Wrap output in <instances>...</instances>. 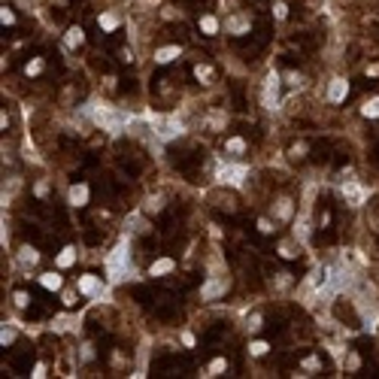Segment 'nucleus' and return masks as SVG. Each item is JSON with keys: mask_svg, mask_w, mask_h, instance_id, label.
I'll use <instances>...</instances> for the list:
<instances>
[{"mask_svg": "<svg viewBox=\"0 0 379 379\" xmlns=\"http://www.w3.org/2000/svg\"><path fill=\"white\" fill-rule=\"evenodd\" d=\"M64 303H67V306H73V303H76V294H73V292H67V294H64Z\"/></svg>", "mask_w": 379, "mask_h": 379, "instance_id": "nucleus-44", "label": "nucleus"}, {"mask_svg": "<svg viewBox=\"0 0 379 379\" xmlns=\"http://www.w3.org/2000/svg\"><path fill=\"white\" fill-rule=\"evenodd\" d=\"M292 282H294V279H292V273H276V276H273V285L279 288V292H285V288L292 285Z\"/></svg>", "mask_w": 379, "mask_h": 379, "instance_id": "nucleus-28", "label": "nucleus"}, {"mask_svg": "<svg viewBox=\"0 0 379 379\" xmlns=\"http://www.w3.org/2000/svg\"><path fill=\"white\" fill-rule=\"evenodd\" d=\"M201 30L206 37H215V33H219V19H215V15H201Z\"/></svg>", "mask_w": 379, "mask_h": 379, "instance_id": "nucleus-20", "label": "nucleus"}, {"mask_svg": "<svg viewBox=\"0 0 379 379\" xmlns=\"http://www.w3.org/2000/svg\"><path fill=\"white\" fill-rule=\"evenodd\" d=\"M273 19H276V22H285V19H288V6H285V3H276V6H273Z\"/></svg>", "mask_w": 379, "mask_h": 379, "instance_id": "nucleus-33", "label": "nucleus"}, {"mask_svg": "<svg viewBox=\"0 0 379 379\" xmlns=\"http://www.w3.org/2000/svg\"><path fill=\"white\" fill-rule=\"evenodd\" d=\"M343 197H346L349 206H361L370 197V191L361 185V182H355V179H346V182H343Z\"/></svg>", "mask_w": 379, "mask_h": 379, "instance_id": "nucleus-6", "label": "nucleus"}, {"mask_svg": "<svg viewBox=\"0 0 379 379\" xmlns=\"http://www.w3.org/2000/svg\"><path fill=\"white\" fill-rule=\"evenodd\" d=\"M12 340H15V328H3V331H0V343H3V346H12Z\"/></svg>", "mask_w": 379, "mask_h": 379, "instance_id": "nucleus-32", "label": "nucleus"}, {"mask_svg": "<svg viewBox=\"0 0 379 379\" xmlns=\"http://www.w3.org/2000/svg\"><path fill=\"white\" fill-rule=\"evenodd\" d=\"M258 231L261 233H273V222H270V219H258Z\"/></svg>", "mask_w": 379, "mask_h": 379, "instance_id": "nucleus-39", "label": "nucleus"}, {"mask_svg": "<svg viewBox=\"0 0 379 379\" xmlns=\"http://www.w3.org/2000/svg\"><path fill=\"white\" fill-rule=\"evenodd\" d=\"M73 264H76V249H73V246H64V249L58 252V258H55V267L67 270V267H73Z\"/></svg>", "mask_w": 379, "mask_h": 379, "instance_id": "nucleus-16", "label": "nucleus"}, {"mask_svg": "<svg viewBox=\"0 0 379 379\" xmlns=\"http://www.w3.org/2000/svg\"><path fill=\"white\" fill-rule=\"evenodd\" d=\"M33 191H37V197H46L49 194V182H37V188H33Z\"/></svg>", "mask_w": 379, "mask_h": 379, "instance_id": "nucleus-42", "label": "nucleus"}, {"mask_svg": "<svg viewBox=\"0 0 379 379\" xmlns=\"http://www.w3.org/2000/svg\"><path fill=\"white\" fill-rule=\"evenodd\" d=\"M367 76H379V64H370L367 67Z\"/></svg>", "mask_w": 379, "mask_h": 379, "instance_id": "nucleus-45", "label": "nucleus"}, {"mask_svg": "<svg viewBox=\"0 0 379 379\" xmlns=\"http://www.w3.org/2000/svg\"><path fill=\"white\" fill-rule=\"evenodd\" d=\"M82 113L91 118L97 128L110 131V134H121V131H124V124H131V116H124V113L113 110V106H106V103H97V100L85 103V110H82Z\"/></svg>", "mask_w": 379, "mask_h": 379, "instance_id": "nucleus-1", "label": "nucleus"}, {"mask_svg": "<svg viewBox=\"0 0 379 379\" xmlns=\"http://www.w3.org/2000/svg\"><path fill=\"white\" fill-rule=\"evenodd\" d=\"M88 185L85 182H76V185H70V194H67V201H70V206H76V209H82L85 204H88Z\"/></svg>", "mask_w": 379, "mask_h": 379, "instance_id": "nucleus-10", "label": "nucleus"}, {"mask_svg": "<svg viewBox=\"0 0 379 379\" xmlns=\"http://www.w3.org/2000/svg\"><path fill=\"white\" fill-rule=\"evenodd\" d=\"M279 88H282V76L276 73V70H270L267 79H264V88H261V106L264 110L273 113L279 106Z\"/></svg>", "mask_w": 379, "mask_h": 379, "instance_id": "nucleus-5", "label": "nucleus"}, {"mask_svg": "<svg viewBox=\"0 0 379 379\" xmlns=\"http://www.w3.org/2000/svg\"><path fill=\"white\" fill-rule=\"evenodd\" d=\"M358 364H361L358 355H349V358H346V370H358Z\"/></svg>", "mask_w": 379, "mask_h": 379, "instance_id": "nucleus-41", "label": "nucleus"}, {"mask_svg": "<svg viewBox=\"0 0 379 379\" xmlns=\"http://www.w3.org/2000/svg\"><path fill=\"white\" fill-rule=\"evenodd\" d=\"M279 255H282V258H288V261L297 258V246H294L292 240H282V243H279Z\"/></svg>", "mask_w": 379, "mask_h": 379, "instance_id": "nucleus-24", "label": "nucleus"}, {"mask_svg": "<svg viewBox=\"0 0 379 379\" xmlns=\"http://www.w3.org/2000/svg\"><path fill=\"white\" fill-rule=\"evenodd\" d=\"M194 76H197V79H204V82H206V79H212V67L197 64V67H194Z\"/></svg>", "mask_w": 379, "mask_h": 379, "instance_id": "nucleus-30", "label": "nucleus"}, {"mask_svg": "<svg viewBox=\"0 0 379 379\" xmlns=\"http://www.w3.org/2000/svg\"><path fill=\"white\" fill-rule=\"evenodd\" d=\"M100 28H103V30H116V28H118V15H116V12H103V15H100Z\"/></svg>", "mask_w": 379, "mask_h": 379, "instance_id": "nucleus-25", "label": "nucleus"}, {"mask_svg": "<svg viewBox=\"0 0 379 379\" xmlns=\"http://www.w3.org/2000/svg\"><path fill=\"white\" fill-rule=\"evenodd\" d=\"M30 376H33V379H43V376H46V364H37Z\"/></svg>", "mask_w": 379, "mask_h": 379, "instance_id": "nucleus-43", "label": "nucleus"}, {"mask_svg": "<svg viewBox=\"0 0 379 379\" xmlns=\"http://www.w3.org/2000/svg\"><path fill=\"white\" fill-rule=\"evenodd\" d=\"M285 82H288V85H294V88H297V85H300V82H303V76H300V73H294V70H292V73H285Z\"/></svg>", "mask_w": 379, "mask_h": 379, "instance_id": "nucleus-37", "label": "nucleus"}, {"mask_svg": "<svg viewBox=\"0 0 379 379\" xmlns=\"http://www.w3.org/2000/svg\"><path fill=\"white\" fill-rule=\"evenodd\" d=\"M76 292H79V294H85V297H100V294H103L100 276H94V273L79 276V279H76Z\"/></svg>", "mask_w": 379, "mask_h": 379, "instance_id": "nucleus-7", "label": "nucleus"}, {"mask_svg": "<svg viewBox=\"0 0 379 379\" xmlns=\"http://www.w3.org/2000/svg\"><path fill=\"white\" fill-rule=\"evenodd\" d=\"M40 285L46 288V292H58V288L64 285V279L55 273V270H52V273H43V276H40Z\"/></svg>", "mask_w": 379, "mask_h": 379, "instance_id": "nucleus-18", "label": "nucleus"}, {"mask_svg": "<svg viewBox=\"0 0 379 379\" xmlns=\"http://www.w3.org/2000/svg\"><path fill=\"white\" fill-rule=\"evenodd\" d=\"M28 303H30V297H28L25 292H15V306H19V310H25Z\"/></svg>", "mask_w": 379, "mask_h": 379, "instance_id": "nucleus-36", "label": "nucleus"}, {"mask_svg": "<svg viewBox=\"0 0 379 379\" xmlns=\"http://www.w3.org/2000/svg\"><path fill=\"white\" fill-rule=\"evenodd\" d=\"M288 155H292V158H303V155H306V143H294Z\"/></svg>", "mask_w": 379, "mask_h": 379, "instance_id": "nucleus-35", "label": "nucleus"}, {"mask_svg": "<svg viewBox=\"0 0 379 379\" xmlns=\"http://www.w3.org/2000/svg\"><path fill=\"white\" fill-rule=\"evenodd\" d=\"M179 55H182V49H179V46H161V49L155 52V61H158V64H170V61H176Z\"/></svg>", "mask_w": 379, "mask_h": 379, "instance_id": "nucleus-14", "label": "nucleus"}, {"mask_svg": "<svg viewBox=\"0 0 379 379\" xmlns=\"http://www.w3.org/2000/svg\"><path fill=\"white\" fill-rule=\"evenodd\" d=\"M321 367V361L316 358V355H310V358H303V370H319Z\"/></svg>", "mask_w": 379, "mask_h": 379, "instance_id": "nucleus-34", "label": "nucleus"}, {"mask_svg": "<svg viewBox=\"0 0 379 379\" xmlns=\"http://www.w3.org/2000/svg\"><path fill=\"white\" fill-rule=\"evenodd\" d=\"M225 152H231V155H243V152H246V140H243V137H231V140L225 143Z\"/></svg>", "mask_w": 379, "mask_h": 379, "instance_id": "nucleus-22", "label": "nucleus"}, {"mask_svg": "<svg viewBox=\"0 0 379 379\" xmlns=\"http://www.w3.org/2000/svg\"><path fill=\"white\" fill-rule=\"evenodd\" d=\"M40 261V252L33 249V246H22L19 249V264H25V267H33Z\"/></svg>", "mask_w": 379, "mask_h": 379, "instance_id": "nucleus-17", "label": "nucleus"}, {"mask_svg": "<svg viewBox=\"0 0 379 379\" xmlns=\"http://www.w3.org/2000/svg\"><path fill=\"white\" fill-rule=\"evenodd\" d=\"M261 328V313H252V319H249V331H258Z\"/></svg>", "mask_w": 379, "mask_h": 379, "instance_id": "nucleus-40", "label": "nucleus"}, {"mask_svg": "<svg viewBox=\"0 0 379 379\" xmlns=\"http://www.w3.org/2000/svg\"><path fill=\"white\" fill-rule=\"evenodd\" d=\"M225 292H228V279H225V276H212V279L201 288V297H204V300H215V297H222Z\"/></svg>", "mask_w": 379, "mask_h": 379, "instance_id": "nucleus-9", "label": "nucleus"}, {"mask_svg": "<svg viewBox=\"0 0 379 379\" xmlns=\"http://www.w3.org/2000/svg\"><path fill=\"white\" fill-rule=\"evenodd\" d=\"M361 116H364V118H379V97L364 100V106H361Z\"/></svg>", "mask_w": 379, "mask_h": 379, "instance_id": "nucleus-21", "label": "nucleus"}, {"mask_svg": "<svg viewBox=\"0 0 379 379\" xmlns=\"http://www.w3.org/2000/svg\"><path fill=\"white\" fill-rule=\"evenodd\" d=\"M173 270H176V261L173 258H158L149 267V276H167V273H173Z\"/></svg>", "mask_w": 379, "mask_h": 379, "instance_id": "nucleus-13", "label": "nucleus"}, {"mask_svg": "<svg viewBox=\"0 0 379 379\" xmlns=\"http://www.w3.org/2000/svg\"><path fill=\"white\" fill-rule=\"evenodd\" d=\"M225 121H228L225 116H212V118H209V128H212V131H219V128H225Z\"/></svg>", "mask_w": 379, "mask_h": 379, "instance_id": "nucleus-38", "label": "nucleus"}, {"mask_svg": "<svg viewBox=\"0 0 379 379\" xmlns=\"http://www.w3.org/2000/svg\"><path fill=\"white\" fill-rule=\"evenodd\" d=\"M0 22H3V28H9V25H15V12H12L9 6H3V9H0Z\"/></svg>", "mask_w": 379, "mask_h": 379, "instance_id": "nucleus-31", "label": "nucleus"}, {"mask_svg": "<svg viewBox=\"0 0 379 379\" xmlns=\"http://www.w3.org/2000/svg\"><path fill=\"white\" fill-rule=\"evenodd\" d=\"M270 352V346L264 340H255V343H249V355H255V358H261V355H267Z\"/></svg>", "mask_w": 379, "mask_h": 379, "instance_id": "nucleus-26", "label": "nucleus"}, {"mask_svg": "<svg viewBox=\"0 0 379 379\" xmlns=\"http://www.w3.org/2000/svg\"><path fill=\"white\" fill-rule=\"evenodd\" d=\"M225 30L231 33V37H243V33H249V30H252L249 15H243V12H233V15H228V19H225Z\"/></svg>", "mask_w": 379, "mask_h": 379, "instance_id": "nucleus-8", "label": "nucleus"}, {"mask_svg": "<svg viewBox=\"0 0 379 379\" xmlns=\"http://www.w3.org/2000/svg\"><path fill=\"white\" fill-rule=\"evenodd\" d=\"M152 134H155V140H161V143H170V140H176V137H182V121H179L176 116H167V118H161V116H152Z\"/></svg>", "mask_w": 379, "mask_h": 379, "instance_id": "nucleus-3", "label": "nucleus"}, {"mask_svg": "<svg viewBox=\"0 0 379 379\" xmlns=\"http://www.w3.org/2000/svg\"><path fill=\"white\" fill-rule=\"evenodd\" d=\"M43 64H46L43 58H33V61L25 67V73H28V76H37V73H43Z\"/></svg>", "mask_w": 379, "mask_h": 379, "instance_id": "nucleus-29", "label": "nucleus"}, {"mask_svg": "<svg viewBox=\"0 0 379 379\" xmlns=\"http://www.w3.org/2000/svg\"><path fill=\"white\" fill-rule=\"evenodd\" d=\"M273 215L279 222H292L294 219V201L292 197H279V201L273 204Z\"/></svg>", "mask_w": 379, "mask_h": 379, "instance_id": "nucleus-11", "label": "nucleus"}, {"mask_svg": "<svg viewBox=\"0 0 379 379\" xmlns=\"http://www.w3.org/2000/svg\"><path fill=\"white\" fill-rule=\"evenodd\" d=\"M124 225H128L131 233H143V231H146V219H143V212H131Z\"/></svg>", "mask_w": 379, "mask_h": 379, "instance_id": "nucleus-19", "label": "nucleus"}, {"mask_svg": "<svg viewBox=\"0 0 379 379\" xmlns=\"http://www.w3.org/2000/svg\"><path fill=\"white\" fill-rule=\"evenodd\" d=\"M82 43H85V30L82 28H70L64 33V49H79Z\"/></svg>", "mask_w": 379, "mask_h": 379, "instance_id": "nucleus-15", "label": "nucleus"}, {"mask_svg": "<svg viewBox=\"0 0 379 379\" xmlns=\"http://www.w3.org/2000/svg\"><path fill=\"white\" fill-rule=\"evenodd\" d=\"M246 176H249V167L233 164V161H225V164H219V170H215V179H219L222 185H231V188H243Z\"/></svg>", "mask_w": 379, "mask_h": 379, "instance_id": "nucleus-4", "label": "nucleus"}, {"mask_svg": "<svg viewBox=\"0 0 379 379\" xmlns=\"http://www.w3.org/2000/svg\"><path fill=\"white\" fill-rule=\"evenodd\" d=\"M346 94H349V82L346 79H334L331 88H328V100L331 103H343V100H346Z\"/></svg>", "mask_w": 379, "mask_h": 379, "instance_id": "nucleus-12", "label": "nucleus"}, {"mask_svg": "<svg viewBox=\"0 0 379 379\" xmlns=\"http://www.w3.org/2000/svg\"><path fill=\"white\" fill-rule=\"evenodd\" d=\"M161 206H164V197H161V194H155V197H149V201H146L143 212H158Z\"/></svg>", "mask_w": 379, "mask_h": 379, "instance_id": "nucleus-27", "label": "nucleus"}, {"mask_svg": "<svg viewBox=\"0 0 379 379\" xmlns=\"http://www.w3.org/2000/svg\"><path fill=\"white\" fill-rule=\"evenodd\" d=\"M106 279L113 285L121 282V279H131L134 276V264H131V243L128 240H118V246L106 255Z\"/></svg>", "mask_w": 379, "mask_h": 379, "instance_id": "nucleus-2", "label": "nucleus"}, {"mask_svg": "<svg viewBox=\"0 0 379 379\" xmlns=\"http://www.w3.org/2000/svg\"><path fill=\"white\" fill-rule=\"evenodd\" d=\"M222 370H228V361H225V358H212V361H209V367H206V373H204V376H219Z\"/></svg>", "mask_w": 379, "mask_h": 379, "instance_id": "nucleus-23", "label": "nucleus"}]
</instances>
